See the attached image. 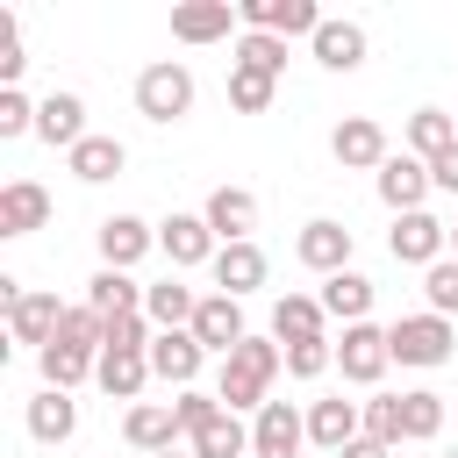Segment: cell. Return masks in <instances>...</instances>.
I'll use <instances>...</instances> for the list:
<instances>
[{"mask_svg": "<svg viewBox=\"0 0 458 458\" xmlns=\"http://www.w3.org/2000/svg\"><path fill=\"white\" fill-rule=\"evenodd\" d=\"M286 372V351H279V336H243L229 358H222V372H215V394H222V408L229 415H258L265 401H272V379Z\"/></svg>", "mask_w": 458, "mask_h": 458, "instance_id": "cell-1", "label": "cell"}, {"mask_svg": "<svg viewBox=\"0 0 458 458\" xmlns=\"http://www.w3.org/2000/svg\"><path fill=\"white\" fill-rule=\"evenodd\" d=\"M193 72L179 64V57H157V64H143L136 72V114L143 122H157V129H172V122H186L193 114Z\"/></svg>", "mask_w": 458, "mask_h": 458, "instance_id": "cell-2", "label": "cell"}, {"mask_svg": "<svg viewBox=\"0 0 458 458\" xmlns=\"http://www.w3.org/2000/svg\"><path fill=\"white\" fill-rule=\"evenodd\" d=\"M386 351H394V365H415V372H437V365H451V351H458V322H444V315H401V322H386Z\"/></svg>", "mask_w": 458, "mask_h": 458, "instance_id": "cell-3", "label": "cell"}, {"mask_svg": "<svg viewBox=\"0 0 458 458\" xmlns=\"http://www.w3.org/2000/svg\"><path fill=\"white\" fill-rule=\"evenodd\" d=\"M386 250H394V265H415V272H429L437 258H451V222H437L429 208H415V215H394V229H386Z\"/></svg>", "mask_w": 458, "mask_h": 458, "instance_id": "cell-4", "label": "cell"}, {"mask_svg": "<svg viewBox=\"0 0 458 458\" xmlns=\"http://www.w3.org/2000/svg\"><path fill=\"white\" fill-rule=\"evenodd\" d=\"M351 250H358V236H351L336 215H315V222H301V236H293V258H301L308 272H322V279L351 272Z\"/></svg>", "mask_w": 458, "mask_h": 458, "instance_id": "cell-5", "label": "cell"}, {"mask_svg": "<svg viewBox=\"0 0 458 458\" xmlns=\"http://www.w3.org/2000/svg\"><path fill=\"white\" fill-rule=\"evenodd\" d=\"M301 444H308V408L265 401L250 415V458H301Z\"/></svg>", "mask_w": 458, "mask_h": 458, "instance_id": "cell-6", "label": "cell"}, {"mask_svg": "<svg viewBox=\"0 0 458 458\" xmlns=\"http://www.w3.org/2000/svg\"><path fill=\"white\" fill-rule=\"evenodd\" d=\"M329 157H336L344 172H379V165L394 157V143H386V129H379L372 114H344V122L329 129Z\"/></svg>", "mask_w": 458, "mask_h": 458, "instance_id": "cell-7", "label": "cell"}, {"mask_svg": "<svg viewBox=\"0 0 458 458\" xmlns=\"http://www.w3.org/2000/svg\"><path fill=\"white\" fill-rule=\"evenodd\" d=\"M93 243H100V265H107V272H136V265L157 250V222H143V215H107V222L93 229Z\"/></svg>", "mask_w": 458, "mask_h": 458, "instance_id": "cell-8", "label": "cell"}, {"mask_svg": "<svg viewBox=\"0 0 458 458\" xmlns=\"http://www.w3.org/2000/svg\"><path fill=\"white\" fill-rule=\"evenodd\" d=\"M386 365H394V351H386V329H379V322H351V329L336 336V372H344L351 386H379Z\"/></svg>", "mask_w": 458, "mask_h": 458, "instance_id": "cell-9", "label": "cell"}, {"mask_svg": "<svg viewBox=\"0 0 458 458\" xmlns=\"http://www.w3.org/2000/svg\"><path fill=\"white\" fill-rule=\"evenodd\" d=\"M157 250L172 258V272H193V265H215L222 243H215L208 215H179V208H172V215L157 222Z\"/></svg>", "mask_w": 458, "mask_h": 458, "instance_id": "cell-10", "label": "cell"}, {"mask_svg": "<svg viewBox=\"0 0 458 458\" xmlns=\"http://www.w3.org/2000/svg\"><path fill=\"white\" fill-rule=\"evenodd\" d=\"M200 365H208V351H200V336L193 329H157L150 336V379H165V386H200Z\"/></svg>", "mask_w": 458, "mask_h": 458, "instance_id": "cell-11", "label": "cell"}, {"mask_svg": "<svg viewBox=\"0 0 458 458\" xmlns=\"http://www.w3.org/2000/svg\"><path fill=\"white\" fill-rule=\"evenodd\" d=\"M365 437V401H344V394H322V401H308V444L315 451H344V444H358Z\"/></svg>", "mask_w": 458, "mask_h": 458, "instance_id": "cell-12", "label": "cell"}, {"mask_svg": "<svg viewBox=\"0 0 458 458\" xmlns=\"http://www.w3.org/2000/svg\"><path fill=\"white\" fill-rule=\"evenodd\" d=\"M172 36L179 43H236L243 36V14L229 0H179L172 7Z\"/></svg>", "mask_w": 458, "mask_h": 458, "instance_id": "cell-13", "label": "cell"}, {"mask_svg": "<svg viewBox=\"0 0 458 458\" xmlns=\"http://www.w3.org/2000/svg\"><path fill=\"white\" fill-rule=\"evenodd\" d=\"M372 186H379V200H386L394 215H415V208L437 193V186H429V165H422L415 150H394V157L372 172Z\"/></svg>", "mask_w": 458, "mask_h": 458, "instance_id": "cell-14", "label": "cell"}, {"mask_svg": "<svg viewBox=\"0 0 458 458\" xmlns=\"http://www.w3.org/2000/svg\"><path fill=\"white\" fill-rule=\"evenodd\" d=\"M200 215H208L215 243H258V236H250V229H258V193H250V186H215V193L200 200Z\"/></svg>", "mask_w": 458, "mask_h": 458, "instance_id": "cell-15", "label": "cell"}, {"mask_svg": "<svg viewBox=\"0 0 458 458\" xmlns=\"http://www.w3.org/2000/svg\"><path fill=\"white\" fill-rule=\"evenodd\" d=\"M57 329H64V301H57V293H21V301L7 308V336H14L21 351H50Z\"/></svg>", "mask_w": 458, "mask_h": 458, "instance_id": "cell-16", "label": "cell"}, {"mask_svg": "<svg viewBox=\"0 0 458 458\" xmlns=\"http://www.w3.org/2000/svg\"><path fill=\"white\" fill-rule=\"evenodd\" d=\"M193 336H200V351L208 358H229L250 329H243V301H229V293H200V308H193Z\"/></svg>", "mask_w": 458, "mask_h": 458, "instance_id": "cell-17", "label": "cell"}, {"mask_svg": "<svg viewBox=\"0 0 458 458\" xmlns=\"http://www.w3.org/2000/svg\"><path fill=\"white\" fill-rule=\"evenodd\" d=\"M236 14H243V29H265V36H315L329 21L315 0H243Z\"/></svg>", "mask_w": 458, "mask_h": 458, "instance_id": "cell-18", "label": "cell"}, {"mask_svg": "<svg viewBox=\"0 0 458 458\" xmlns=\"http://www.w3.org/2000/svg\"><path fill=\"white\" fill-rule=\"evenodd\" d=\"M93 129H86V100L79 93H43L36 100V143H50V150H79Z\"/></svg>", "mask_w": 458, "mask_h": 458, "instance_id": "cell-19", "label": "cell"}, {"mask_svg": "<svg viewBox=\"0 0 458 458\" xmlns=\"http://www.w3.org/2000/svg\"><path fill=\"white\" fill-rule=\"evenodd\" d=\"M122 437H129V451H143V458H157V451H179V415H172V401H136L129 415H122Z\"/></svg>", "mask_w": 458, "mask_h": 458, "instance_id": "cell-20", "label": "cell"}, {"mask_svg": "<svg viewBox=\"0 0 458 458\" xmlns=\"http://www.w3.org/2000/svg\"><path fill=\"white\" fill-rule=\"evenodd\" d=\"M43 222H50V193H43L36 179H7V186H0V236L21 243V236H36Z\"/></svg>", "mask_w": 458, "mask_h": 458, "instance_id": "cell-21", "label": "cell"}, {"mask_svg": "<svg viewBox=\"0 0 458 458\" xmlns=\"http://www.w3.org/2000/svg\"><path fill=\"white\" fill-rule=\"evenodd\" d=\"M308 50H315V64H322V72H358V64H365V50H372V36H365L358 21H336V14H329V21L308 36Z\"/></svg>", "mask_w": 458, "mask_h": 458, "instance_id": "cell-22", "label": "cell"}, {"mask_svg": "<svg viewBox=\"0 0 458 458\" xmlns=\"http://www.w3.org/2000/svg\"><path fill=\"white\" fill-rule=\"evenodd\" d=\"M208 272H215V293L243 301V293H258V286H265V272H272V265H265V250H258V243H222Z\"/></svg>", "mask_w": 458, "mask_h": 458, "instance_id": "cell-23", "label": "cell"}, {"mask_svg": "<svg viewBox=\"0 0 458 458\" xmlns=\"http://www.w3.org/2000/svg\"><path fill=\"white\" fill-rule=\"evenodd\" d=\"M93 386L107 394V401H143V386H150V351H100V365H93Z\"/></svg>", "mask_w": 458, "mask_h": 458, "instance_id": "cell-24", "label": "cell"}, {"mask_svg": "<svg viewBox=\"0 0 458 458\" xmlns=\"http://www.w3.org/2000/svg\"><path fill=\"white\" fill-rule=\"evenodd\" d=\"M193 308H200V293H193L179 272H165V279L143 286V315H150V329H193Z\"/></svg>", "mask_w": 458, "mask_h": 458, "instance_id": "cell-25", "label": "cell"}, {"mask_svg": "<svg viewBox=\"0 0 458 458\" xmlns=\"http://www.w3.org/2000/svg\"><path fill=\"white\" fill-rule=\"evenodd\" d=\"M64 165H72V179H79V186H107V179H122L129 143H122V136H86L79 150H64Z\"/></svg>", "mask_w": 458, "mask_h": 458, "instance_id": "cell-26", "label": "cell"}, {"mask_svg": "<svg viewBox=\"0 0 458 458\" xmlns=\"http://www.w3.org/2000/svg\"><path fill=\"white\" fill-rule=\"evenodd\" d=\"M21 422H29V437H36V444H50V451H57V444H72V429H79V401H72V394H57V386H43V394L29 401V415H21Z\"/></svg>", "mask_w": 458, "mask_h": 458, "instance_id": "cell-27", "label": "cell"}, {"mask_svg": "<svg viewBox=\"0 0 458 458\" xmlns=\"http://www.w3.org/2000/svg\"><path fill=\"white\" fill-rule=\"evenodd\" d=\"M372 293H379V286H372L365 272H336V279H322V315L344 322V329H351V322H372Z\"/></svg>", "mask_w": 458, "mask_h": 458, "instance_id": "cell-28", "label": "cell"}, {"mask_svg": "<svg viewBox=\"0 0 458 458\" xmlns=\"http://www.w3.org/2000/svg\"><path fill=\"white\" fill-rule=\"evenodd\" d=\"M322 322H329V315H322V293H279V301H272V336H279V344L329 336Z\"/></svg>", "mask_w": 458, "mask_h": 458, "instance_id": "cell-29", "label": "cell"}, {"mask_svg": "<svg viewBox=\"0 0 458 458\" xmlns=\"http://www.w3.org/2000/svg\"><path fill=\"white\" fill-rule=\"evenodd\" d=\"M86 308H93L100 322H114V315H143V286H136L129 272H107V265H100V272L86 279Z\"/></svg>", "mask_w": 458, "mask_h": 458, "instance_id": "cell-30", "label": "cell"}, {"mask_svg": "<svg viewBox=\"0 0 458 458\" xmlns=\"http://www.w3.org/2000/svg\"><path fill=\"white\" fill-rule=\"evenodd\" d=\"M186 451H193V458H250V429H243V415H229V408H222L208 429H193V437H186Z\"/></svg>", "mask_w": 458, "mask_h": 458, "instance_id": "cell-31", "label": "cell"}, {"mask_svg": "<svg viewBox=\"0 0 458 458\" xmlns=\"http://www.w3.org/2000/svg\"><path fill=\"white\" fill-rule=\"evenodd\" d=\"M451 143H458V122H451L444 107H415V114H408V150H415L422 165H437Z\"/></svg>", "mask_w": 458, "mask_h": 458, "instance_id": "cell-32", "label": "cell"}, {"mask_svg": "<svg viewBox=\"0 0 458 458\" xmlns=\"http://www.w3.org/2000/svg\"><path fill=\"white\" fill-rule=\"evenodd\" d=\"M444 429V394L437 386H408L401 394V444H429Z\"/></svg>", "mask_w": 458, "mask_h": 458, "instance_id": "cell-33", "label": "cell"}, {"mask_svg": "<svg viewBox=\"0 0 458 458\" xmlns=\"http://www.w3.org/2000/svg\"><path fill=\"white\" fill-rule=\"evenodd\" d=\"M236 64H250V72H265V79H286V36H265V29H243L236 43Z\"/></svg>", "mask_w": 458, "mask_h": 458, "instance_id": "cell-34", "label": "cell"}, {"mask_svg": "<svg viewBox=\"0 0 458 458\" xmlns=\"http://www.w3.org/2000/svg\"><path fill=\"white\" fill-rule=\"evenodd\" d=\"M36 365H43V386L72 394L79 379H93V365H100V358H86V351H72V344H50V351H36Z\"/></svg>", "mask_w": 458, "mask_h": 458, "instance_id": "cell-35", "label": "cell"}, {"mask_svg": "<svg viewBox=\"0 0 458 458\" xmlns=\"http://www.w3.org/2000/svg\"><path fill=\"white\" fill-rule=\"evenodd\" d=\"M279 100V79H265V72H250V64H229V107L236 114H265Z\"/></svg>", "mask_w": 458, "mask_h": 458, "instance_id": "cell-36", "label": "cell"}, {"mask_svg": "<svg viewBox=\"0 0 458 458\" xmlns=\"http://www.w3.org/2000/svg\"><path fill=\"white\" fill-rule=\"evenodd\" d=\"M422 301H429V315H458V258H437L429 272H422Z\"/></svg>", "mask_w": 458, "mask_h": 458, "instance_id": "cell-37", "label": "cell"}, {"mask_svg": "<svg viewBox=\"0 0 458 458\" xmlns=\"http://www.w3.org/2000/svg\"><path fill=\"white\" fill-rule=\"evenodd\" d=\"M279 351H286V372H293V379H322V372L336 365V344H329V336H308V344H279Z\"/></svg>", "mask_w": 458, "mask_h": 458, "instance_id": "cell-38", "label": "cell"}, {"mask_svg": "<svg viewBox=\"0 0 458 458\" xmlns=\"http://www.w3.org/2000/svg\"><path fill=\"white\" fill-rule=\"evenodd\" d=\"M14 136H36V100L21 86H0V143H14Z\"/></svg>", "mask_w": 458, "mask_h": 458, "instance_id": "cell-39", "label": "cell"}, {"mask_svg": "<svg viewBox=\"0 0 458 458\" xmlns=\"http://www.w3.org/2000/svg\"><path fill=\"white\" fill-rule=\"evenodd\" d=\"M172 415H179V429L193 437V429H208V422L222 415V394H215V386H186V394L172 401Z\"/></svg>", "mask_w": 458, "mask_h": 458, "instance_id": "cell-40", "label": "cell"}, {"mask_svg": "<svg viewBox=\"0 0 458 458\" xmlns=\"http://www.w3.org/2000/svg\"><path fill=\"white\" fill-rule=\"evenodd\" d=\"M365 437L401 451V394H372V401H365Z\"/></svg>", "mask_w": 458, "mask_h": 458, "instance_id": "cell-41", "label": "cell"}, {"mask_svg": "<svg viewBox=\"0 0 458 458\" xmlns=\"http://www.w3.org/2000/svg\"><path fill=\"white\" fill-rule=\"evenodd\" d=\"M429 186H437V193H458V143H451V150L429 165Z\"/></svg>", "mask_w": 458, "mask_h": 458, "instance_id": "cell-42", "label": "cell"}, {"mask_svg": "<svg viewBox=\"0 0 458 458\" xmlns=\"http://www.w3.org/2000/svg\"><path fill=\"white\" fill-rule=\"evenodd\" d=\"M336 458H394V444H372V437H358V444H344Z\"/></svg>", "mask_w": 458, "mask_h": 458, "instance_id": "cell-43", "label": "cell"}, {"mask_svg": "<svg viewBox=\"0 0 458 458\" xmlns=\"http://www.w3.org/2000/svg\"><path fill=\"white\" fill-rule=\"evenodd\" d=\"M157 458H193V451H157Z\"/></svg>", "mask_w": 458, "mask_h": 458, "instance_id": "cell-44", "label": "cell"}, {"mask_svg": "<svg viewBox=\"0 0 458 458\" xmlns=\"http://www.w3.org/2000/svg\"><path fill=\"white\" fill-rule=\"evenodd\" d=\"M451 258H458V222H451Z\"/></svg>", "mask_w": 458, "mask_h": 458, "instance_id": "cell-45", "label": "cell"}, {"mask_svg": "<svg viewBox=\"0 0 458 458\" xmlns=\"http://www.w3.org/2000/svg\"><path fill=\"white\" fill-rule=\"evenodd\" d=\"M437 458H458V451H437Z\"/></svg>", "mask_w": 458, "mask_h": 458, "instance_id": "cell-46", "label": "cell"}]
</instances>
